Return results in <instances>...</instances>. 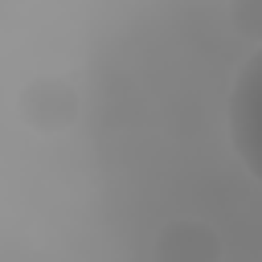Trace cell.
Wrapping results in <instances>:
<instances>
[{
  "instance_id": "obj_1",
  "label": "cell",
  "mask_w": 262,
  "mask_h": 262,
  "mask_svg": "<svg viewBox=\"0 0 262 262\" xmlns=\"http://www.w3.org/2000/svg\"><path fill=\"white\" fill-rule=\"evenodd\" d=\"M229 143L246 172L262 184V45L242 61L229 86Z\"/></svg>"
},
{
  "instance_id": "obj_2",
  "label": "cell",
  "mask_w": 262,
  "mask_h": 262,
  "mask_svg": "<svg viewBox=\"0 0 262 262\" xmlns=\"http://www.w3.org/2000/svg\"><path fill=\"white\" fill-rule=\"evenodd\" d=\"M16 111H20V119H25L33 131L53 135V131H66V127L78 123V115H82V94H78L74 82L57 78V74H41V78H33V82L20 86Z\"/></svg>"
},
{
  "instance_id": "obj_3",
  "label": "cell",
  "mask_w": 262,
  "mask_h": 262,
  "mask_svg": "<svg viewBox=\"0 0 262 262\" xmlns=\"http://www.w3.org/2000/svg\"><path fill=\"white\" fill-rule=\"evenodd\" d=\"M225 246L209 221L176 217L151 242V262H221Z\"/></svg>"
},
{
  "instance_id": "obj_4",
  "label": "cell",
  "mask_w": 262,
  "mask_h": 262,
  "mask_svg": "<svg viewBox=\"0 0 262 262\" xmlns=\"http://www.w3.org/2000/svg\"><path fill=\"white\" fill-rule=\"evenodd\" d=\"M229 20L246 41L262 45V0H229Z\"/></svg>"
}]
</instances>
